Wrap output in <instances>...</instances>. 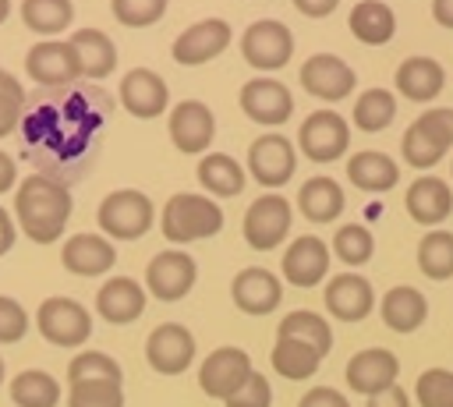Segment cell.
<instances>
[{
    "mask_svg": "<svg viewBox=\"0 0 453 407\" xmlns=\"http://www.w3.org/2000/svg\"><path fill=\"white\" fill-rule=\"evenodd\" d=\"M106 92L92 85L64 88L50 99H39L25 117H21V134H25V156L39 166L35 173H46L60 184H74L92 156L99 152V127L106 117Z\"/></svg>",
    "mask_w": 453,
    "mask_h": 407,
    "instance_id": "1",
    "label": "cell"
},
{
    "mask_svg": "<svg viewBox=\"0 0 453 407\" xmlns=\"http://www.w3.org/2000/svg\"><path fill=\"white\" fill-rule=\"evenodd\" d=\"M71 209H74L71 188L46 177V173H28L14 188V219H18V230L32 244L60 241L64 230H67Z\"/></svg>",
    "mask_w": 453,
    "mask_h": 407,
    "instance_id": "2",
    "label": "cell"
},
{
    "mask_svg": "<svg viewBox=\"0 0 453 407\" xmlns=\"http://www.w3.org/2000/svg\"><path fill=\"white\" fill-rule=\"evenodd\" d=\"M159 230L170 244H191L205 241L223 230V209L216 205L212 195L202 191H177L166 198L159 212Z\"/></svg>",
    "mask_w": 453,
    "mask_h": 407,
    "instance_id": "3",
    "label": "cell"
},
{
    "mask_svg": "<svg viewBox=\"0 0 453 407\" xmlns=\"http://www.w3.org/2000/svg\"><path fill=\"white\" fill-rule=\"evenodd\" d=\"M152 219H156V205L138 188H117L96 209L99 234H106L110 241H138L142 234H149Z\"/></svg>",
    "mask_w": 453,
    "mask_h": 407,
    "instance_id": "4",
    "label": "cell"
},
{
    "mask_svg": "<svg viewBox=\"0 0 453 407\" xmlns=\"http://www.w3.org/2000/svg\"><path fill=\"white\" fill-rule=\"evenodd\" d=\"M297 149L311 163L343 159L350 149V120L336 110H311L297 127Z\"/></svg>",
    "mask_w": 453,
    "mask_h": 407,
    "instance_id": "5",
    "label": "cell"
},
{
    "mask_svg": "<svg viewBox=\"0 0 453 407\" xmlns=\"http://www.w3.org/2000/svg\"><path fill=\"white\" fill-rule=\"evenodd\" d=\"M290 223H294V205L287 195L280 191H265L258 195L248 212H244V241L255 248V251H273L276 244L287 241L290 234Z\"/></svg>",
    "mask_w": 453,
    "mask_h": 407,
    "instance_id": "6",
    "label": "cell"
},
{
    "mask_svg": "<svg viewBox=\"0 0 453 407\" xmlns=\"http://www.w3.org/2000/svg\"><path fill=\"white\" fill-rule=\"evenodd\" d=\"M241 57L255 71H280L294 57V32L276 18H258L241 35Z\"/></svg>",
    "mask_w": 453,
    "mask_h": 407,
    "instance_id": "7",
    "label": "cell"
},
{
    "mask_svg": "<svg viewBox=\"0 0 453 407\" xmlns=\"http://www.w3.org/2000/svg\"><path fill=\"white\" fill-rule=\"evenodd\" d=\"M35 326L53 347H81L92 336V311L74 297H46L35 311Z\"/></svg>",
    "mask_w": 453,
    "mask_h": 407,
    "instance_id": "8",
    "label": "cell"
},
{
    "mask_svg": "<svg viewBox=\"0 0 453 407\" xmlns=\"http://www.w3.org/2000/svg\"><path fill=\"white\" fill-rule=\"evenodd\" d=\"M25 74L42 88H67L81 78V60L71 39H39L25 53Z\"/></svg>",
    "mask_w": 453,
    "mask_h": 407,
    "instance_id": "9",
    "label": "cell"
},
{
    "mask_svg": "<svg viewBox=\"0 0 453 407\" xmlns=\"http://www.w3.org/2000/svg\"><path fill=\"white\" fill-rule=\"evenodd\" d=\"M297 170V149L287 134L265 131L248 145V173L262 188H283Z\"/></svg>",
    "mask_w": 453,
    "mask_h": 407,
    "instance_id": "10",
    "label": "cell"
},
{
    "mask_svg": "<svg viewBox=\"0 0 453 407\" xmlns=\"http://www.w3.org/2000/svg\"><path fill=\"white\" fill-rule=\"evenodd\" d=\"M198 354L195 333L184 322H163L145 336V361L159 375H180Z\"/></svg>",
    "mask_w": 453,
    "mask_h": 407,
    "instance_id": "11",
    "label": "cell"
},
{
    "mask_svg": "<svg viewBox=\"0 0 453 407\" xmlns=\"http://www.w3.org/2000/svg\"><path fill=\"white\" fill-rule=\"evenodd\" d=\"M198 280V265L184 248H166L145 265V290L156 301H180Z\"/></svg>",
    "mask_w": 453,
    "mask_h": 407,
    "instance_id": "12",
    "label": "cell"
},
{
    "mask_svg": "<svg viewBox=\"0 0 453 407\" xmlns=\"http://www.w3.org/2000/svg\"><path fill=\"white\" fill-rule=\"evenodd\" d=\"M357 74L354 67L336 53H311L301 64V88L322 103H340L354 92Z\"/></svg>",
    "mask_w": 453,
    "mask_h": 407,
    "instance_id": "13",
    "label": "cell"
},
{
    "mask_svg": "<svg viewBox=\"0 0 453 407\" xmlns=\"http://www.w3.org/2000/svg\"><path fill=\"white\" fill-rule=\"evenodd\" d=\"M251 372H255V368H251V357H248L244 347H216V350H212L209 357H202V365H198V386H202L205 396L226 400V396H234V393L244 386V379H248Z\"/></svg>",
    "mask_w": 453,
    "mask_h": 407,
    "instance_id": "14",
    "label": "cell"
},
{
    "mask_svg": "<svg viewBox=\"0 0 453 407\" xmlns=\"http://www.w3.org/2000/svg\"><path fill=\"white\" fill-rule=\"evenodd\" d=\"M234 39V28L226 18H202L195 25H188L177 39H173V60L184 64V67H198V64H209L216 60Z\"/></svg>",
    "mask_w": 453,
    "mask_h": 407,
    "instance_id": "15",
    "label": "cell"
},
{
    "mask_svg": "<svg viewBox=\"0 0 453 407\" xmlns=\"http://www.w3.org/2000/svg\"><path fill=\"white\" fill-rule=\"evenodd\" d=\"M241 110L262 127H280L294 117V92L280 78H251L241 88Z\"/></svg>",
    "mask_w": 453,
    "mask_h": 407,
    "instance_id": "16",
    "label": "cell"
},
{
    "mask_svg": "<svg viewBox=\"0 0 453 407\" xmlns=\"http://www.w3.org/2000/svg\"><path fill=\"white\" fill-rule=\"evenodd\" d=\"M166 131H170V142L188 152V156H205L212 138H216V117L212 110L202 103V99H184L170 110V120H166Z\"/></svg>",
    "mask_w": 453,
    "mask_h": 407,
    "instance_id": "17",
    "label": "cell"
},
{
    "mask_svg": "<svg viewBox=\"0 0 453 407\" xmlns=\"http://www.w3.org/2000/svg\"><path fill=\"white\" fill-rule=\"evenodd\" d=\"M329 258H333V251L326 248L322 237H315V234H301V237H294V241L287 244L280 269H283V280H287V283L308 290V287H319V283L326 280V273H329Z\"/></svg>",
    "mask_w": 453,
    "mask_h": 407,
    "instance_id": "18",
    "label": "cell"
},
{
    "mask_svg": "<svg viewBox=\"0 0 453 407\" xmlns=\"http://www.w3.org/2000/svg\"><path fill=\"white\" fill-rule=\"evenodd\" d=\"M117 96H120V106L138 120H152L170 106V88L152 67H131L120 78Z\"/></svg>",
    "mask_w": 453,
    "mask_h": 407,
    "instance_id": "19",
    "label": "cell"
},
{
    "mask_svg": "<svg viewBox=\"0 0 453 407\" xmlns=\"http://www.w3.org/2000/svg\"><path fill=\"white\" fill-rule=\"evenodd\" d=\"M343 375H347V386H350L354 393L375 396V393L396 386L400 361H396V354L386 350V347H365V350H357V354L347 361Z\"/></svg>",
    "mask_w": 453,
    "mask_h": 407,
    "instance_id": "20",
    "label": "cell"
},
{
    "mask_svg": "<svg viewBox=\"0 0 453 407\" xmlns=\"http://www.w3.org/2000/svg\"><path fill=\"white\" fill-rule=\"evenodd\" d=\"M60 262L67 273L74 276H103L113 269L117 262V248L106 234H92V230H81V234H71L64 244H60Z\"/></svg>",
    "mask_w": 453,
    "mask_h": 407,
    "instance_id": "21",
    "label": "cell"
},
{
    "mask_svg": "<svg viewBox=\"0 0 453 407\" xmlns=\"http://www.w3.org/2000/svg\"><path fill=\"white\" fill-rule=\"evenodd\" d=\"M230 297L244 315H269L280 308L283 301V283L276 273L262 269V265H248L234 276L230 283Z\"/></svg>",
    "mask_w": 453,
    "mask_h": 407,
    "instance_id": "22",
    "label": "cell"
},
{
    "mask_svg": "<svg viewBox=\"0 0 453 407\" xmlns=\"http://www.w3.org/2000/svg\"><path fill=\"white\" fill-rule=\"evenodd\" d=\"M375 308V290L361 273H336L326 283V311L340 322H361Z\"/></svg>",
    "mask_w": 453,
    "mask_h": 407,
    "instance_id": "23",
    "label": "cell"
},
{
    "mask_svg": "<svg viewBox=\"0 0 453 407\" xmlns=\"http://www.w3.org/2000/svg\"><path fill=\"white\" fill-rule=\"evenodd\" d=\"M145 301H149V290L138 280H131V276H110L99 287V294H96V311L110 326H127V322L142 319Z\"/></svg>",
    "mask_w": 453,
    "mask_h": 407,
    "instance_id": "24",
    "label": "cell"
},
{
    "mask_svg": "<svg viewBox=\"0 0 453 407\" xmlns=\"http://www.w3.org/2000/svg\"><path fill=\"white\" fill-rule=\"evenodd\" d=\"M407 212L414 223L421 227H439L449 212H453V188L442 180V177H432V173H421L418 180H411L407 188V198H403Z\"/></svg>",
    "mask_w": 453,
    "mask_h": 407,
    "instance_id": "25",
    "label": "cell"
},
{
    "mask_svg": "<svg viewBox=\"0 0 453 407\" xmlns=\"http://www.w3.org/2000/svg\"><path fill=\"white\" fill-rule=\"evenodd\" d=\"M393 81H396V92L403 99H411V103H432L442 92V85H446V71H442V64L435 57L418 53V57L400 60Z\"/></svg>",
    "mask_w": 453,
    "mask_h": 407,
    "instance_id": "26",
    "label": "cell"
},
{
    "mask_svg": "<svg viewBox=\"0 0 453 407\" xmlns=\"http://www.w3.org/2000/svg\"><path fill=\"white\" fill-rule=\"evenodd\" d=\"M379 315H382L386 329H393V333H414V329H421L425 319H428V301H425V294H421L418 287L396 283V287H389V290L382 294Z\"/></svg>",
    "mask_w": 453,
    "mask_h": 407,
    "instance_id": "27",
    "label": "cell"
},
{
    "mask_svg": "<svg viewBox=\"0 0 453 407\" xmlns=\"http://www.w3.org/2000/svg\"><path fill=\"white\" fill-rule=\"evenodd\" d=\"M347 180L368 195H386L389 188H396L400 166H396V159H389L379 149H361L347 159Z\"/></svg>",
    "mask_w": 453,
    "mask_h": 407,
    "instance_id": "28",
    "label": "cell"
},
{
    "mask_svg": "<svg viewBox=\"0 0 453 407\" xmlns=\"http://www.w3.org/2000/svg\"><path fill=\"white\" fill-rule=\"evenodd\" d=\"M71 46L78 50V60H81V78L88 81H103L117 71V46L113 39L103 32V28H78L71 35Z\"/></svg>",
    "mask_w": 453,
    "mask_h": 407,
    "instance_id": "29",
    "label": "cell"
},
{
    "mask_svg": "<svg viewBox=\"0 0 453 407\" xmlns=\"http://www.w3.org/2000/svg\"><path fill=\"white\" fill-rule=\"evenodd\" d=\"M322 357H326V354H322L319 347L304 343V340L276 336L273 354H269V365H273L276 375H283V379H290V382H304V379H311V375L319 372Z\"/></svg>",
    "mask_w": 453,
    "mask_h": 407,
    "instance_id": "30",
    "label": "cell"
},
{
    "mask_svg": "<svg viewBox=\"0 0 453 407\" xmlns=\"http://www.w3.org/2000/svg\"><path fill=\"white\" fill-rule=\"evenodd\" d=\"M195 173H198V184L205 188V195H212V198H234L244 191V180H248L244 166L226 152H205L198 159Z\"/></svg>",
    "mask_w": 453,
    "mask_h": 407,
    "instance_id": "31",
    "label": "cell"
},
{
    "mask_svg": "<svg viewBox=\"0 0 453 407\" xmlns=\"http://www.w3.org/2000/svg\"><path fill=\"white\" fill-rule=\"evenodd\" d=\"M347 205L343 188L333 177H308L297 191V209L311 223H333Z\"/></svg>",
    "mask_w": 453,
    "mask_h": 407,
    "instance_id": "32",
    "label": "cell"
},
{
    "mask_svg": "<svg viewBox=\"0 0 453 407\" xmlns=\"http://www.w3.org/2000/svg\"><path fill=\"white\" fill-rule=\"evenodd\" d=\"M347 25H350L354 39H361L365 46H382V42H389L393 32H396V14H393V7L382 4V0H357V4L350 7Z\"/></svg>",
    "mask_w": 453,
    "mask_h": 407,
    "instance_id": "33",
    "label": "cell"
},
{
    "mask_svg": "<svg viewBox=\"0 0 453 407\" xmlns=\"http://www.w3.org/2000/svg\"><path fill=\"white\" fill-rule=\"evenodd\" d=\"M7 389H11L14 407H57L60 403V382L42 368L18 372Z\"/></svg>",
    "mask_w": 453,
    "mask_h": 407,
    "instance_id": "34",
    "label": "cell"
},
{
    "mask_svg": "<svg viewBox=\"0 0 453 407\" xmlns=\"http://www.w3.org/2000/svg\"><path fill=\"white\" fill-rule=\"evenodd\" d=\"M396 117V96L389 88H365L357 99H354V127L357 131H386Z\"/></svg>",
    "mask_w": 453,
    "mask_h": 407,
    "instance_id": "35",
    "label": "cell"
},
{
    "mask_svg": "<svg viewBox=\"0 0 453 407\" xmlns=\"http://www.w3.org/2000/svg\"><path fill=\"white\" fill-rule=\"evenodd\" d=\"M276 336H294V340H304L311 347H319L322 354L333 350V329L326 322V315L311 311V308H297V311H287L276 326Z\"/></svg>",
    "mask_w": 453,
    "mask_h": 407,
    "instance_id": "36",
    "label": "cell"
},
{
    "mask_svg": "<svg viewBox=\"0 0 453 407\" xmlns=\"http://www.w3.org/2000/svg\"><path fill=\"white\" fill-rule=\"evenodd\" d=\"M418 269L428 280H449L453 276V234L435 227L418 241Z\"/></svg>",
    "mask_w": 453,
    "mask_h": 407,
    "instance_id": "37",
    "label": "cell"
},
{
    "mask_svg": "<svg viewBox=\"0 0 453 407\" xmlns=\"http://www.w3.org/2000/svg\"><path fill=\"white\" fill-rule=\"evenodd\" d=\"M18 11H21L25 28H32L35 35H57L74 18V4L71 0H21Z\"/></svg>",
    "mask_w": 453,
    "mask_h": 407,
    "instance_id": "38",
    "label": "cell"
},
{
    "mask_svg": "<svg viewBox=\"0 0 453 407\" xmlns=\"http://www.w3.org/2000/svg\"><path fill=\"white\" fill-rule=\"evenodd\" d=\"M67 407H124V382H117V379H78V382H71Z\"/></svg>",
    "mask_w": 453,
    "mask_h": 407,
    "instance_id": "39",
    "label": "cell"
},
{
    "mask_svg": "<svg viewBox=\"0 0 453 407\" xmlns=\"http://www.w3.org/2000/svg\"><path fill=\"white\" fill-rule=\"evenodd\" d=\"M333 255L347 265H365L375 255V237L365 223H343L333 234Z\"/></svg>",
    "mask_w": 453,
    "mask_h": 407,
    "instance_id": "40",
    "label": "cell"
},
{
    "mask_svg": "<svg viewBox=\"0 0 453 407\" xmlns=\"http://www.w3.org/2000/svg\"><path fill=\"white\" fill-rule=\"evenodd\" d=\"M418 407H453V372L449 368H425L414 382Z\"/></svg>",
    "mask_w": 453,
    "mask_h": 407,
    "instance_id": "41",
    "label": "cell"
},
{
    "mask_svg": "<svg viewBox=\"0 0 453 407\" xmlns=\"http://www.w3.org/2000/svg\"><path fill=\"white\" fill-rule=\"evenodd\" d=\"M78 379H117V382H124V372H120L117 357H110L106 350H81L67 365V382H78Z\"/></svg>",
    "mask_w": 453,
    "mask_h": 407,
    "instance_id": "42",
    "label": "cell"
},
{
    "mask_svg": "<svg viewBox=\"0 0 453 407\" xmlns=\"http://www.w3.org/2000/svg\"><path fill=\"white\" fill-rule=\"evenodd\" d=\"M170 0H110V11L127 28H149L166 14Z\"/></svg>",
    "mask_w": 453,
    "mask_h": 407,
    "instance_id": "43",
    "label": "cell"
},
{
    "mask_svg": "<svg viewBox=\"0 0 453 407\" xmlns=\"http://www.w3.org/2000/svg\"><path fill=\"white\" fill-rule=\"evenodd\" d=\"M25 88L14 74H4L0 78V138L14 134L21 127V117H25Z\"/></svg>",
    "mask_w": 453,
    "mask_h": 407,
    "instance_id": "44",
    "label": "cell"
},
{
    "mask_svg": "<svg viewBox=\"0 0 453 407\" xmlns=\"http://www.w3.org/2000/svg\"><path fill=\"white\" fill-rule=\"evenodd\" d=\"M400 156H403L411 166L428 170V166H435V163L446 156V149H439L418 124H411V127L403 131V138H400Z\"/></svg>",
    "mask_w": 453,
    "mask_h": 407,
    "instance_id": "45",
    "label": "cell"
},
{
    "mask_svg": "<svg viewBox=\"0 0 453 407\" xmlns=\"http://www.w3.org/2000/svg\"><path fill=\"white\" fill-rule=\"evenodd\" d=\"M439 149H453V106H432V110H425L418 120H414Z\"/></svg>",
    "mask_w": 453,
    "mask_h": 407,
    "instance_id": "46",
    "label": "cell"
},
{
    "mask_svg": "<svg viewBox=\"0 0 453 407\" xmlns=\"http://www.w3.org/2000/svg\"><path fill=\"white\" fill-rule=\"evenodd\" d=\"M223 403L226 407H273V386H269V379L262 372H251L244 379V386L234 396H226Z\"/></svg>",
    "mask_w": 453,
    "mask_h": 407,
    "instance_id": "47",
    "label": "cell"
},
{
    "mask_svg": "<svg viewBox=\"0 0 453 407\" xmlns=\"http://www.w3.org/2000/svg\"><path fill=\"white\" fill-rule=\"evenodd\" d=\"M28 333V311L21 301L0 294V343H18Z\"/></svg>",
    "mask_w": 453,
    "mask_h": 407,
    "instance_id": "48",
    "label": "cell"
},
{
    "mask_svg": "<svg viewBox=\"0 0 453 407\" xmlns=\"http://www.w3.org/2000/svg\"><path fill=\"white\" fill-rule=\"evenodd\" d=\"M297 407H350V400L340 389H333V386H311L297 400Z\"/></svg>",
    "mask_w": 453,
    "mask_h": 407,
    "instance_id": "49",
    "label": "cell"
},
{
    "mask_svg": "<svg viewBox=\"0 0 453 407\" xmlns=\"http://www.w3.org/2000/svg\"><path fill=\"white\" fill-rule=\"evenodd\" d=\"M365 407H411V396H407V389H403V386H389V389H382V393L368 396V403H365Z\"/></svg>",
    "mask_w": 453,
    "mask_h": 407,
    "instance_id": "50",
    "label": "cell"
},
{
    "mask_svg": "<svg viewBox=\"0 0 453 407\" xmlns=\"http://www.w3.org/2000/svg\"><path fill=\"white\" fill-rule=\"evenodd\" d=\"M304 18H326V14H333L336 7H340V0H290Z\"/></svg>",
    "mask_w": 453,
    "mask_h": 407,
    "instance_id": "51",
    "label": "cell"
},
{
    "mask_svg": "<svg viewBox=\"0 0 453 407\" xmlns=\"http://www.w3.org/2000/svg\"><path fill=\"white\" fill-rule=\"evenodd\" d=\"M14 241H18V227H14V216L0 205V255H7L11 248H14Z\"/></svg>",
    "mask_w": 453,
    "mask_h": 407,
    "instance_id": "52",
    "label": "cell"
},
{
    "mask_svg": "<svg viewBox=\"0 0 453 407\" xmlns=\"http://www.w3.org/2000/svg\"><path fill=\"white\" fill-rule=\"evenodd\" d=\"M14 180H18V159L0 149V195L4 191H14Z\"/></svg>",
    "mask_w": 453,
    "mask_h": 407,
    "instance_id": "53",
    "label": "cell"
},
{
    "mask_svg": "<svg viewBox=\"0 0 453 407\" xmlns=\"http://www.w3.org/2000/svg\"><path fill=\"white\" fill-rule=\"evenodd\" d=\"M432 18L442 28H453V0H432Z\"/></svg>",
    "mask_w": 453,
    "mask_h": 407,
    "instance_id": "54",
    "label": "cell"
},
{
    "mask_svg": "<svg viewBox=\"0 0 453 407\" xmlns=\"http://www.w3.org/2000/svg\"><path fill=\"white\" fill-rule=\"evenodd\" d=\"M11 14V0H0V21Z\"/></svg>",
    "mask_w": 453,
    "mask_h": 407,
    "instance_id": "55",
    "label": "cell"
},
{
    "mask_svg": "<svg viewBox=\"0 0 453 407\" xmlns=\"http://www.w3.org/2000/svg\"><path fill=\"white\" fill-rule=\"evenodd\" d=\"M4 375H7V368H4V357H0V386H4Z\"/></svg>",
    "mask_w": 453,
    "mask_h": 407,
    "instance_id": "56",
    "label": "cell"
},
{
    "mask_svg": "<svg viewBox=\"0 0 453 407\" xmlns=\"http://www.w3.org/2000/svg\"><path fill=\"white\" fill-rule=\"evenodd\" d=\"M4 74H7V71H4V67H0V78H4Z\"/></svg>",
    "mask_w": 453,
    "mask_h": 407,
    "instance_id": "57",
    "label": "cell"
},
{
    "mask_svg": "<svg viewBox=\"0 0 453 407\" xmlns=\"http://www.w3.org/2000/svg\"><path fill=\"white\" fill-rule=\"evenodd\" d=\"M449 170H453V159H449Z\"/></svg>",
    "mask_w": 453,
    "mask_h": 407,
    "instance_id": "58",
    "label": "cell"
}]
</instances>
